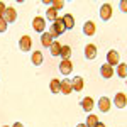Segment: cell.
Returning <instances> with one entry per match:
<instances>
[{
    "mask_svg": "<svg viewBox=\"0 0 127 127\" xmlns=\"http://www.w3.org/2000/svg\"><path fill=\"white\" fill-rule=\"evenodd\" d=\"M64 31H66V27H64V24H63V19H56L54 22H53V26H51V36H53V39L56 37V36H61V34H64Z\"/></svg>",
    "mask_w": 127,
    "mask_h": 127,
    "instance_id": "obj_1",
    "label": "cell"
},
{
    "mask_svg": "<svg viewBox=\"0 0 127 127\" xmlns=\"http://www.w3.org/2000/svg\"><path fill=\"white\" fill-rule=\"evenodd\" d=\"M32 27H34V31L36 32H44V29H46V20L42 19V17H34L32 19Z\"/></svg>",
    "mask_w": 127,
    "mask_h": 127,
    "instance_id": "obj_2",
    "label": "cell"
},
{
    "mask_svg": "<svg viewBox=\"0 0 127 127\" xmlns=\"http://www.w3.org/2000/svg\"><path fill=\"white\" fill-rule=\"evenodd\" d=\"M59 71H61L63 75H69V73L73 71V63H71L69 59H63V61L59 63Z\"/></svg>",
    "mask_w": 127,
    "mask_h": 127,
    "instance_id": "obj_3",
    "label": "cell"
},
{
    "mask_svg": "<svg viewBox=\"0 0 127 127\" xmlns=\"http://www.w3.org/2000/svg\"><path fill=\"white\" fill-rule=\"evenodd\" d=\"M100 17L103 20H108L112 17V5H110V3H103V5L100 7Z\"/></svg>",
    "mask_w": 127,
    "mask_h": 127,
    "instance_id": "obj_4",
    "label": "cell"
},
{
    "mask_svg": "<svg viewBox=\"0 0 127 127\" xmlns=\"http://www.w3.org/2000/svg\"><path fill=\"white\" fill-rule=\"evenodd\" d=\"M15 19H17L15 9H14V7H7L5 14H3V20H5V22H15Z\"/></svg>",
    "mask_w": 127,
    "mask_h": 127,
    "instance_id": "obj_5",
    "label": "cell"
},
{
    "mask_svg": "<svg viewBox=\"0 0 127 127\" xmlns=\"http://www.w3.org/2000/svg\"><path fill=\"white\" fill-rule=\"evenodd\" d=\"M85 58L87 59H95L97 58V48H95V44H87V46H85Z\"/></svg>",
    "mask_w": 127,
    "mask_h": 127,
    "instance_id": "obj_6",
    "label": "cell"
},
{
    "mask_svg": "<svg viewBox=\"0 0 127 127\" xmlns=\"http://www.w3.org/2000/svg\"><path fill=\"white\" fill-rule=\"evenodd\" d=\"M107 64L108 66H114V64H119V53L117 51H108L107 53Z\"/></svg>",
    "mask_w": 127,
    "mask_h": 127,
    "instance_id": "obj_7",
    "label": "cell"
},
{
    "mask_svg": "<svg viewBox=\"0 0 127 127\" xmlns=\"http://www.w3.org/2000/svg\"><path fill=\"white\" fill-rule=\"evenodd\" d=\"M19 46L22 51H29L31 48H32V39H31L29 36H22L19 41Z\"/></svg>",
    "mask_w": 127,
    "mask_h": 127,
    "instance_id": "obj_8",
    "label": "cell"
},
{
    "mask_svg": "<svg viewBox=\"0 0 127 127\" xmlns=\"http://www.w3.org/2000/svg\"><path fill=\"white\" fill-rule=\"evenodd\" d=\"M83 85H85V81H83V78L81 76H75V78L71 80V87H73V90L75 92H81L83 90Z\"/></svg>",
    "mask_w": 127,
    "mask_h": 127,
    "instance_id": "obj_9",
    "label": "cell"
},
{
    "mask_svg": "<svg viewBox=\"0 0 127 127\" xmlns=\"http://www.w3.org/2000/svg\"><path fill=\"white\" fill-rule=\"evenodd\" d=\"M95 31H97V27H95V22L87 20V22L83 24V32H85L87 36H93V34H95Z\"/></svg>",
    "mask_w": 127,
    "mask_h": 127,
    "instance_id": "obj_10",
    "label": "cell"
},
{
    "mask_svg": "<svg viewBox=\"0 0 127 127\" xmlns=\"http://www.w3.org/2000/svg\"><path fill=\"white\" fill-rule=\"evenodd\" d=\"M63 95H69L71 92H73V87H71V80H63L61 81V90H59Z\"/></svg>",
    "mask_w": 127,
    "mask_h": 127,
    "instance_id": "obj_11",
    "label": "cell"
},
{
    "mask_svg": "<svg viewBox=\"0 0 127 127\" xmlns=\"http://www.w3.org/2000/svg\"><path fill=\"white\" fill-rule=\"evenodd\" d=\"M98 110L100 112H108L110 110V100H108V97H102L98 100Z\"/></svg>",
    "mask_w": 127,
    "mask_h": 127,
    "instance_id": "obj_12",
    "label": "cell"
},
{
    "mask_svg": "<svg viewBox=\"0 0 127 127\" xmlns=\"http://www.w3.org/2000/svg\"><path fill=\"white\" fill-rule=\"evenodd\" d=\"M81 108H83L85 112H92V108H93V98L85 97L81 100Z\"/></svg>",
    "mask_w": 127,
    "mask_h": 127,
    "instance_id": "obj_13",
    "label": "cell"
},
{
    "mask_svg": "<svg viewBox=\"0 0 127 127\" xmlns=\"http://www.w3.org/2000/svg\"><path fill=\"white\" fill-rule=\"evenodd\" d=\"M61 19H63V24H64L66 29H73V27H75V19H73L71 14H66V15L61 17Z\"/></svg>",
    "mask_w": 127,
    "mask_h": 127,
    "instance_id": "obj_14",
    "label": "cell"
},
{
    "mask_svg": "<svg viewBox=\"0 0 127 127\" xmlns=\"http://www.w3.org/2000/svg\"><path fill=\"white\" fill-rule=\"evenodd\" d=\"M100 73H102V76H103V78H110V76L114 75V69H112V66H108L107 63H105V64H102Z\"/></svg>",
    "mask_w": 127,
    "mask_h": 127,
    "instance_id": "obj_15",
    "label": "cell"
},
{
    "mask_svg": "<svg viewBox=\"0 0 127 127\" xmlns=\"http://www.w3.org/2000/svg\"><path fill=\"white\" fill-rule=\"evenodd\" d=\"M114 100H115V105H117L119 108H124V107H126V103H127V102H126V93H117Z\"/></svg>",
    "mask_w": 127,
    "mask_h": 127,
    "instance_id": "obj_16",
    "label": "cell"
},
{
    "mask_svg": "<svg viewBox=\"0 0 127 127\" xmlns=\"http://www.w3.org/2000/svg\"><path fill=\"white\" fill-rule=\"evenodd\" d=\"M49 51H51L53 56H59V53H61V44H59L58 41H53V44L49 46Z\"/></svg>",
    "mask_w": 127,
    "mask_h": 127,
    "instance_id": "obj_17",
    "label": "cell"
},
{
    "mask_svg": "<svg viewBox=\"0 0 127 127\" xmlns=\"http://www.w3.org/2000/svg\"><path fill=\"white\" fill-rule=\"evenodd\" d=\"M41 42H42V46H46V48H49V46L53 44V36H51L49 32H44V34L41 36Z\"/></svg>",
    "mask_w": 127,
    "mask_h": 127,
    "instance_id": "obj_18",
    "label": "cell"
},
{
    "mask_svg": "<svg viewBox=\"0 0 127 127\" xmlns=\"http://www.w3.org/2000/svg\"><path fill=\"white\" fill-rule=\"evenodd\" d=\"M42 61H44V56L41 54V51L32 53V63H34L36 66H41V64H42Z\"/></svg>",
    "mask_w": 127,
    "mask_h": 127,
    "instance_id": "obj_19",
    "label": "cell"
},
{
    "mask_svg": "<svg viewBox=\"0 0 127 127\" xmlns=\"http://www.w3.org/2000/svg\"><path fill=\"white\" fill-rule=\"evenodd\" d=\"M49 90L53 92V93H59V90H61V81L59 80H51V83H49Z\"/></svg>",
    "mask_w": 127,
    "mask_h": 127,
    "instance_id": "obj_20",
    "label": "cell"
},
{
    "mask_svg": "<svg viewBox=\"0 0 127 127\" xmlns=\"http://www.w3.org/2000/svg\"><path fill=\"white\" fill-rule=\"evenodd\" d=\"M59 56H61L63 59H69V56H71V48H69V46H61Z\"/></svg>",
    "mask_w": 127,
    "mask_h": 127,
    "instance_id": "obj_21",
    "label": "cell"
},
{
    "mask_svg": "<svg viewBox=\"0 0 127 127\" xmlns=\"http://www.w3.org/2000/svg\"><path fill=\"white\" fill-rule=\"evenodd\" d=\"M97 124H98L97 115H95V114H90V115H88V119H87V124H85V126H87V127H95Z\"/></svg>",
    "mask_w": 127,
    "mask_h": 127,
    "instance_id": "obj_22",
    "label": "cell"
},
{
    "mask_svg": "<svg viewBox=\"0 0 127 127\" xmlns=\"http://www.w3.org/2000/svg\"><path fill=\"white\" fill-rule=\"evenodd\" d=\"M46 17H48V19H51L53 22H54V20L58 19V10H54L53 7H51V9H48V12H46Z\"/></svg>",
    "mask_w": 127,
    "mask_h": 127,
    "instance_id": "obj_23",
    "label": "cell"
},
{
    "mask_svg": "<svg viewBox=\"0 0 127 127\" xmlns=\"http://www.w3.org/2000/svg\"><path fill=\"white\" fill-rule=\"evenodd\" d=\"M126 71H127V66H126V63H122V64H119L117 75H119V76H120V78H122V80H124V78H126V76H127V73H126Z\"/></svg>",
    "mask_w": 127,
    "mask_h": 127,
    "instance_id": "obj_24",
    "label": "cell"
},
{
    "mask_svg": "<svg viewBox=\"0 0 127 127\" xmlns=\"http://www.w3.org/2000/svg\"><path fill=\"white\" fill-rule=\"evenodd\" d=\"M64 7V2L63 0H56V2H53V9L54 10H59V9H63Z\"/></svg>",
    "mask_w": 127,
    "mask_h": 127,
    "instance_id": "obj_25",
    "label": "cell"
},
{
    "mask_svg": "<svg viewBox=\"0 0 127 127\" xmlns=\"http://www.w3.org/2000/svg\"><path fill=\"white\" fill-rule=\"evenodd\" d=\"M5 10H7V5H5L3 2H0V19H3V14H5Z\"/></svg>",
    "mask_w": 127,
    "mask_h": 127,
    "instance_id": "obj_26",
    "label": "cell"
},
{
    "mask_svg": "<svg viewBox=\"0 0 127 127\" xmlns=\"http://www.w3.org/2000/svg\"><path fill=\"white\" fill-rule=\"evenodd\" d=\"M7 31V22L3 19H0V32H5Z\"/></svg>",
    "mask_w": 127,
    "mask_h": 127,
    "instance_id": "obj_27",
    "label": "cell"
},
{
    "mask_svg": "<svg viewBox=\"0 0 127 127\" xmlns=\"http://www.w3.org/2000/svg\"><path fill=\"white\" fill-rule=\"evenodd\" d=\"M120 10H122V12H126V10H127V2H126V0L120 2Z\"/></svg>",
    "mask_w": 127,
    "mask_h": 127,
    "instance_id": "obj_28",
    "label": "cell"
},
{
    "mask_svg": "<svg viewBox=\"0 0 127 127\" xmlns=\"http://www.w3.org/2000/svg\"><path fill=\"white\" fill-rule=\"evenodd\" d=\"M12 127H24V126H22L20 122H15V124H14V126H12Z\"/></svg>",
    "mask_w": 127,
    "mask_h": 127,
    "instance_id": "obj_29",
    "label": "cell"
},
{
    "mask_svg": "<svg viewBox=\"0 0 127 127\" xmlns=\"http://www.w3.org/2000/svg\"><path fill=\"white\" fill-rule=\"evenodd\" d=\"M95 127H105V124H102V122H98V124H97Z\"/></svg>",
    "mask_w": 127,
    "mask_h": 127,
    "instance_id": "obj_30",
    "label": "cell"
},
{
    "mask_svg": "<svg viewBox=\"0 0 127 127\" xmlns=\"http://www.w3.org/2000/svg\"><path fill=\"white\" fill-rule=\"evenodd\" d=\"M76 127H87V126H85V124H78Z\"/></svg>",
    "mask_w": 127,
    "mask_h": 127,
    "instance_id": "obj_31",
    "label": "cell"
},
{
    "mask_svg": "<svg viewBox=\"0 0 127 127\" xmlns=\"http://www.w3.org/2000/svg\"><path fill=\"white\" fill-rule=\"evenodd\" d=\"M3 127H10V126H3Z\"/></svg>",
    "mask_w": 127,
    "mask_h": 127,
    "instance_id": "obj_32",
    "label": "cell"
}]
</instances>
